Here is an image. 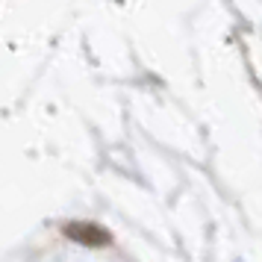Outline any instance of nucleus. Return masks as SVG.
I'll use <instances>...</instances> for the list:
<instances>
[{"label": "nucleus", "instance_id": "1", "mask_svg": "<svg viewBox=\"0 0 262 262\" xmlns=\"http://www.w3.org/2000/svg\"><path fill=\"white\" fill-rule=\"evenodd\" d=\"M65 236L80 242V245H95V248L109 245V233L103 227H95V224H68L65 227Z\"/></svg>", "mask_w": 262, "mask_h": 262}]
</instances>
